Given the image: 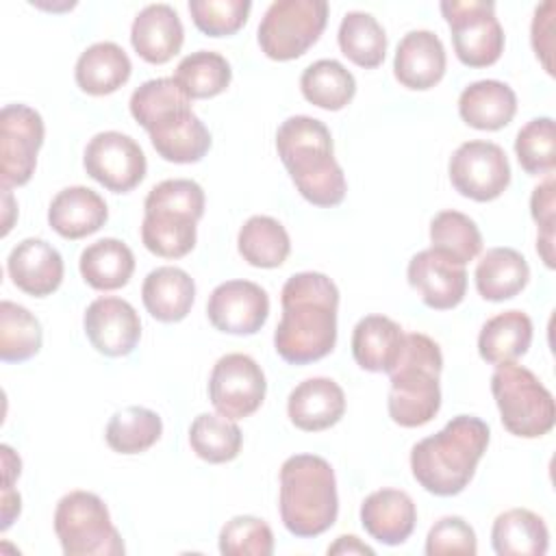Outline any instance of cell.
I'll return each instance as SVG.
<instances>
[{
	"label": "cell",
	"mask_w": 556,
	"mask_h": 556,
	"mask_svg": "<svg viewBox=\"0 0 556 556\" xmlns=\"http://www.w3.org/2000/svg\"><path fill=\"white\" fill-rule=\"evenodd\" d=\"M326 22V0H276L258 24V46L274 61L298 59L319 39Z\"/></svg>",
	"instance_id": "9"
},
{
	"label": "cell",
	"mask_w": 556,
	"mask_h": 556,
	"mask_svg": "<svg viewBox=\"0 0 556 556\" xmlns=\"http://www.w3.org/2000/svg\"><path fill=\"white\" fill-rule=\"evenodd\" d=\"M517 113V96L502 80H476L458 96L460 119L478 130H500L513 122Z\"/></svg>",
	"instance_id": "25"
},
{
	"label": "cell",
	"mask_w": 556,
	"mask_h": 556,
	"mask_svg": "<svg viewBox=\"0 0 556 556\" xmlns=\"http://www.w3.org/2000/svg\"><path fill=\"white\" fill-rule=\"evenodd\" d=\"M132 72L126 50L113 41H98L85 48L76 61V85L89 96H109L117 91Z\"/></svg>",
	"instance_id": "27"
},
{
	"label": "cell",
	"mask_w": 556,
	"mask_h": 556,
	"mask_svg": "<svg viewBox=\"0 0 556 556\" xmlns=\"http://www.w3.org/2000/svg\"><path fill=\"white\" fill-rule=\"evenodd\" d=\"M85 172L113 193L132 191L148 169L141 146L117 130H104L89 139L83 156Z\"/></svg>",
	"instance_id": "14"
},
{
	"label": "cell",
	"mask_w": 556,
	"mask_h": 556,
	"mask_svg": "<svg viewBox=\"0 0 556 556\" xmlns=\"http://www.w3.org/2000/svg\"><path fill=\"white\" fill-rule=\"evenodd\" d=\"M447 172L452 187L476 202H491L510 185V163L493 141L473 139L460 143L450 159Z\"/></svg>",
	"instance_id": "11"
},
{
	"label": "cell",
	"mask_w": 556,
	"mask_h": 556,
	"mask_svg": "<svg viewBox=\"0 0 556 556\" xmlns=\"http://www.w3.org/2000/svg\"><path fill=\"white\" fill-rule=\"evenodd\" d=\"M237 248L243 261L252 267L274 269L287 261L291 239L278 219L269 215H252L237 235Z\"/></svg>",
	"instance_id": "34"
},
{
	"label": "cell",
	"mask_w": 556,
	"mask_h": 556,
	"mask_svg": "<svg viewBox=\"0 0 556 556\" xmlns=\"http://www.w3.org/2000/svg\"><path fill=\"white\" fill-rule=\"evenodd\" d=\"M265 374L248 354H224L211 369L208 400L228 419H243L256 413L265 400Z\"/></svg>",
	"instance_id": "12"
},
{
	"label": "cell",
	"mask_w": 556,
	"mask_h": 556,
	"mask_svg": "<svg viewBox=\"0 0 556 556\" xmlns=\"http://www.w3.org/2000/svg\"><path fill=\"white\" fill-rule=\"evenodd\" d=\"M204 191L195 180L169 178L154 185L143 200L141 241L163 258H180L195 248Z\"/></svg>",
	"instance_id": "6"
},
{
	"label": "cell",
	"mask_w": 556,
	"mask_h": 556,
	"mask_svg": "<svg viewBox=\"0 0 556 556\" xmlns=\"http://www.w3.org/2000/svg\"><path fill=\"white\" fill-rule=\"evenodd\" d=\"M219 552L224 556H271L274 532L252 515H237L219 532Z\"/></svg>",
	"instance_id": "43"
},
{
	"label": "cell",
	"mask_w": 556,
	"mask_h": 556,
	"mask_svg": "<svg viewBox=\"0 0 556 556\" xmlns=\"http://www.w3.org/2000/svg\"><path fill=\"white\" fill-rule=\"evenodd\" d=\"M445 48L432 30L406 33L393 56V74L406 89L426 91L445 74Z\"/></svg>",
	"instance_id": "20"
},
{
	"label": "cell",
	"mask_w": 556,
	"mask_h": 556,
	"mask_svg": "<svg viewBox=\"0 0 556 556\" xmlns=\"http://www.w3.org/2000/svg\"><path fill=\"white\" fill-rule=\"evenodd\" d=\"M2 452V467H4V486H13V478L20 476V456L9 447V445H2L0 447Z\"/></svg>",
	"instance_id": "50"
},
{
	"label": "cell",
	"mask_w": 556,
	"mask_h": 556,
	"mask_svg": "<svg viewBox=\"0 0 556 556\" xmlns=\"http://www.w3.org/2000/svg\"><path fill=\"white\" fill-rule=\"evenodd\" d=\"M89 343L104 356H128L141 339V319L135 306L122 298H96L83 317Z\"/></svg>",
	"instance_id": "17"
},
{
	"label": "cell",
	"mask_w": 556,
	"mask_h": 556,
	"mask_svg": "<svg viewBox=\"0 0 556 556\" xmlns=\"http://www.w3.org/2000/svg\"><path fill=\"white\" fill-rule=\"evenodd\" d=\"M554 11L556 4L552 0H545L534 9L530 26L532 50L549 76H554Z\"/></svg>",
	"instance_id": "47"
},
{
	"label": "cell",
	"mask_w": 556,
	"mask_h": 556,
	"mask_svg": "<svg viewBox=\"0 0 556 556\" xmlns=\"http://www.w3.org/2000/svg\"><path fill=\"white\" fill-rule=\"evenodd\" d=\"M532 343V319L523 311H504L484 321L478 334V352L491 365L515 363Z\"/></svg>",
	"instance_id": "31"
},
{
	"label": "cell",
	"mask_w": 556,
	"mask_h": 556,
	"mask_svg": "<svg viewBox=\"0 0 556 556\" xmlns=\"http://www.w3.org/2000/svg\"><path fill=\"white\" fill-rule=\"evenodd\" d=\"M441 13L452 30L458 61L467 67H489L504 52V28L495 4L486 0H443Z\"/></svg>",
	"instance_id": "10"
},
{
	"label": "cell",
	"mask_w": 556,
	"mask_h": 556,
	"mask_svg": "<svg viewBox=\"0 0 556 556\" xmlns=\"http://www.w3.org/2000/svg\"><path fill=\"white\" fill-rule=\"evenodd\" d=\"M128 106L135 122L152 132L165 122L182 115L185 111H191V98L174 76L152 78L132 91Z\"/></svg>",
	"instance_id": "32"
},
{
	"label": "cell",
	"mask_w": 556,
	"mask_h": 556,
	"mask_svg": "<svg viewBox=\"0 0 556 556\" xmlns=\"http://www.w3.org/2000/svg\"><path fill=\"white\" fill-rule=\"evenodd\" d=\"M109 219L104 198L83 185L61 189L48 208L50 228L63 239H83L98 232Z\"/></svg>",
	"instance_id": "23"
},
{
	"label": "cell",
	"mask_w": 556,
	"mask_h": 556,
	"mask_svg": "<svg viewBox=\"0 0 556 556\" xmlns=\"http://www.w3.org/2000/svg\"><path fill=\"white\" fill-rule=\"evenodd\" d=\"M328 554H367V556H374V549L369 545L361 543L358 536L343 534V536H337V541L328 547Z\"/></svg>",
	"instance_id": "48"
},
{
	"label": "cell",
	"mask_w": 556,
	"mask_h": 556,
	"mask_svg": "<svg viewBox=\"0 0 556 556\" xmlns=\"http://www.w3.org/2000/svg\"><path fill=\"white\" fill-rule=\"evenodd\" d=\"M276 150L304 200L324 208L343 202L345 176L334 159L332 135L321 119L287 117L276 130Z\"/></svg>",
	"instance_id": "3"
},
{
	"label": "cell",
	"mask_w": 556,
	"mask_h": 556,
	"mask_svg": "<svg viewBox=\"0 0 556 556\" xmlns=\"http://www.w3.org/2000/svg\"><path fill=\"white\" fill-rule=\"evenodd\" d=\"M530 213H532V219L539 224L536 252L541 254L543 263L552 269L554 267V219H556V182L552 174H547V178L532 189Z\"/></svg>",
	"instance_id": "46"
},
{
	"label": "cell",
	"mask_w": 556,
	"mask_h": 556,
	"mask_svg": "<svg viewBox=\"0 0 556 556\" xmlns=\"http://www.w3.org/2000/svg\"><path fill=\"white\" fill-rule=\"evenodd\" d=\"M174 78L191 100H202L226 91L232 78V70L226 56L219 52L198 50L180 59Z\"/></svg>",
	"instance_id": "39"
},
{
	"label": "cell",
	"mask_w": 556,
	"mask_h": 556,
	"mask_svg": "<svg viewBox=\"0 0 556 556\" xmlns=\"http://www.w3.org/2000/svg\"><path fill=\"white\" fill-rule=\"evenodd\" d=\"M519 165L532 174H552L556 167V128L552 117H534L515 137Z\"/></svg>",
	"instance_id": "42"
},
{
	"label": "cell",
	"mask_w": 556,
	"mask_h": 556,
	"mask_svg": "<svg viewBox=\"0 0 556 556\" xmlns=\"http://www.w3.org/2000/svg\"><path fill=\"white\" fill-rule=\"evenodd\" d=\"M430 248H437L460 265H467L480 254L482 235L469 215L460 211H441L430 222Z\"/></svg>",
	"instance_id": "41"
},
{
	"label": "cell",
	"mask_w": 556,
	"mask_h": 556,
	"mask_svg": "<svg viewBox=\"0 0 556 556\" xmlns=\"http://www.w3.org/2000/svg\"><path fill=\"white\" fill-rule=\"evenodd\" d=\"M2 200H4V208H7V217H4L2 235H7V232L11 230V217H9V213H11V208H13V198H11V193H9V189H7V187H2Z\"/></svg>",
	"instance_id": "51"
},
{
	"label": "cell",
	"mask_w": 556,
	"mask_h": 556,
	"mask_svg": "<svg viewBox=\"0 0 556 556\" xmlns=\"http://www.w3.org/2000/svg\"><path fill=\"white\" fill-rule=\"evenodd\" d=\"M341 52L358 67L371 70L384 61L387 35L380 22L365 11H350L343 15L337 33Z\"/></svg>",
	"instance_id": "36"
},
{
	"label": "cell",
	"mask_w": 556,
	"mask_h": 556,
	"mask_svg": "<svg viewBox=\"0 0 556 556\" xmlns=\"http://www.w3.org/2000/svg\"><path fill=\"white\" fill-rule=\"evenodd\" d=\"M243 443L241 428L224 415L202 413L189 426V445L198 458L219 465L239 456Z\"/></svg>",
	"instance_id": "38"
},
{
	"label": "cell",
	"mask_w": 556,
	"mask_h": 556,
	"mask_svg": "<svg viewBox=\"0 0 556 556\" xmlns=\"http://www.w3.org/2000/svg\"><path fill=\"white\" fill-rule=\"evenodd\" d=\"M141 300L154 319L174 324L189 315L195 300V282L185 269L163 265L143 278Z\"/></svg>",
	"instance_id": "24"
},
{
	"label": "cell",
	"mask_w": 556,
	"mask_h": 556,
	"mask_svg": "<svg viewBox=\"0 0 556 556\" xmlns=\"http://www.w3.org/2000/svg\"><path fill=\"white\" fill-rule=\"evenodd\" d=\"M404 330L391 317L367 315L352 332V356L367 371L389 374L404 348Z\"/></svg>",
	"instance_id": "26"
},
{
	"label": "cell",
	"mask_w": 556,
	"mask_h": 556,
	"mask_svg": "<svg viewBox=\"0 0 556 556\" xmlns=\"http://www.w3.org/2000/svg\"><path fill=\"white\" fill-rule=\"evenodd\" d=\"M491 393L495 397L500 419L510 434L539 439L554 428V395L528 367L517 363L495 365Z\"/></svg>",
	"instance_id": "7"
},
{
	"label": "cell",
	"mask_w": 556,
	"mask_h": 556,
	"mask_svg": "<svg viewBox=\"0 0 556 556\" xmlns=\"http://www.w3.org/2000/svg\"><path fill=\"white\" fill-rule=\"evenodd\" d=\"M443 354L434 339L408 332L395 367L389 371V417L402 428H419L432 421L441 408L439 376Z\"/></svg>",
	"instance_id": "5"
},
{
	"label": "cell",
	"mask_w": 556,
	"mask_h": 556,
	"mask_svg": "<svg viewBox=\"0 0 556 556\" xmlns=\"http://www.w3.org/2000/svg\"><path fill=\"white\" fill-rule=\"evenodd\" d=\"M78 269L89 287L98 291H115L128 285L135 271V254L124 241L104 237L80 252Z\"/></svg>",
	"instance_id": "30"
},
{
	"label": "cell",
	"mask_w": 556,
	"mask_h": 556,
	"mask_svg": "<svg viewBox=\"0 0 556 556\" xmlns=\"http://www.w3.org/2000/svg\"><path fill=\"white\" fill-rule=\"evenodd\" d=\"M250 0H189L193 24L208 37L235 35L250 15Z\"/></svg>",
	"instance_id": "44"
},
{
	"label": "cell",
	"mask_w": 556,
	"mask_h": 556,
	"mask_svg": "<svg viewBox=\"0 0 556 556\" xmlns=\"http://www.w3.org/2000/svg\"><path fill=\"white\" fill-rule=\"evenodd\" d=\"M282 315L274 348L289 365H306L328 356L337 343L339 289L321 271H300L280 291Z\"/></svg>",
	"instance_id": "1"
},
{
	"label": "cell",
	"mask_w": 556,
	"mask_h": 556,
	"mask_svg": "<svg viewBox=\"0 0 556 556\" xmlns=\"http://www.w3.org/2000/svg\"><path fill=\"white\" fill-rule=\"evenodd\" d=\"M300 89L311 104L324 111H341L352 102L356 80L354 74L339 61L319 59L302 72Z\"/></svg>",
	"instance_id": "35"
},
{
	"label": "cell",
	"mask_w": 556,
	"mask_h": 556,
	"mask_svg": "<svg viewBox=\"0 0 556 556\" xmlns=\"http://www.w3.org/2000/svg\"><path fill=\"white\" fill-rule=\"evenodd\" d=\"M287 413L291 424L304 432L328 430L345 413L343 389L332 378H306L289 393Z\"/></svg>",
	"instance_id": "22"
},
{
	"label": "cell",
	"mask_w": 556,
	"mask_h": 556,
	"mask_svg": "<svg viewBox=\"0 0 556 556\" xmlns=\"http://www.w3.org/2000/svg\"><path fill=\"white\" fill-rule=\"evenodd\" d=\"M478 552V541L473 528L456 515L441 517L426 536V554L428 556H445V554H465L473 556Z\"/></svg>",
	"instance_id": "45"
},
{
	"label": "cell",
	"mask_w": 556,
	"mask_h": 556,
	"mask_svg": "<svg viewBox=\"0 0 556 556\" xmlns=\"http://www.w3.org/2000/svg\"><path fill=\"white\" fill-rule=\"evenodd\" d=\"M148 135L156 154L169 163H198L211 148V132L193 111H185Z\"/></svg>",
	"instance_id": "33"
},
{
	"label": "cell",
	"mask_w": 556,
	"mask_h": 556,
	"mask_svg": "<svg viewBox=\"0 0 556 556\" xmlns=\"http://www.w3.org/2000/svg\"><path fill=\"white\" fill-rule=\"evenodd\" d=\"M208 321L226 334H256L269 317V295L252 280H226L206 302Z\"/></svg>",
	"instance_id": "15"
},
{
	"label": "cell",
	"mask_w": 556,
	"mask_h": 556,
	"mask_svg": "<svg viewBox=\"0 0 556 556\" xmlns=\"http://www.w3.org/2000/svg\"><path fill=\"white\" fill-rule=\"evenodd\" d=\"M161 432L163 421L154 410L146 406H126L109 419L104 439L117 454H141L161 439Z\"/></svg>",
	"instance_id": "37"
},
{
	"label": "cell",
	"mask_w": 556,
	"mask_h": 556,
	"mask_svg": "<svg viewBox=\"0 0 556 556\" xmlns=\"http://www.w3.org/2000/svg\"><path fill=\"white\" fill-rule=\"evenodd\" d=\"M280 519L300 539L330 530L339 515L337 478L330 463L317 454L289 456L280 467Z\"/></svg>",
	"instance_id": "4"
},
{
	"label": "cell",
	"mask_w": 556,
	"mask_h": 556,
	"mask_svg": "<svg viewBox=\"0 0 556 556\" xmlns=\"http://www.w3.org/2000/svg\"><path fill=\"white\" fill-rule=\"evenodd\" d=\"M43 332L39 319L24 306L0 302V358L4 363H22L41 350Z\"/></svg>",
	"instance_id": "40"
},
{
	"label": "cell",
	"mask_w": 556,
	"mask_h": 556,
	"mask_svg": "<svg viewBox=\"0 0 556 556\" xmlns=\"http://www.w3.org/2000/svg\"><path fill=\"white\" fill-rule=\"evenodd\" d=\"M43 119L26 104H7L0 111V180L2 187L26 185L43 143Z\"/></svg>",
	"instance_id": "13"
},
{
	"label": "cell",
	"mask_w": 556,
	"mask_h": 556,
	"mask_svg": "<svg viewBox=\"0 0 556 556\" xmlns=\"http://www.w3.org/2000/svg\"><path fill=\"white\" fill-rule=\"evenodd\" d=\"M491 545L497 556H543L549 547V530L536 513L510 508L495 517Z\"/></svg>",
	"instance_id": "29"
},
{
	"label": "cell",
	"mask_w": 556,
	"mask_h": 556,
	"mask_svg": "<svg viewBox=\"0 0 556 556\" xmlns=\"http://www.w3.org/2000/svg\"><path fill=\"white\" fill-rule=\"evenodd\" d=\"M54 532L65 556H122L126 552L106 504L89 491H70L59 500Z\"/></svg>",
	"instance_id": "8"
},
{
	"label": "cell",
	"mask_w": 556,
	"mask_h": 556,
	"mask_svg": "<svg viewBox=\"0 0 556 556\" xmlns=\"http://www.w3.org/2000/svg\"><path fill=\"white\" fill-rule=\"evenodd\" d=\"M489 439L491 430L480 417H452L437 434L413 445V478L432 495H458L471 482L476 467L489 447Z\"/></svg>",
	"instance_id": "2"
},
{
	"label": "cell",
	"mask_w": 556,
	"mask_h": 556,
	"mask_svg": "<svg viewBox=\"0 0 556 556\" xmlns=\"http://www.w3.org/2000/svg\"><path fill=\"white\" fill-rule=\"evenodd\" d=\"M20 510H22L20 493L13 491V486H4L2 489V530H7L13 523Z\"/></svg>",
	"instance_id": "49"
},
{
	"label": "cell",
	"mask_w": 556,
	"mask_h": 556,
	"mask_svg": "<svg viewBox=\"0 0 556 556\" xmlns=\"http://www.w3.org/2000/svg\"><path fill=\"white\" fill-rule=\"evenodd\" d=\"M185 41V28L174 7L165 2L143 7L130 26V43L135 52L152 63L163 65L174 59Z\"/></svg>",
	"instance_id": "19"
},
{
	"label": "cell",
	"mask_w": 556,
	"mask_h": 556,
	"mask_svg": "<svg viewBox=\"0 0 556 556\" xmlns=\"http://www.w3.org/2000/svg\"><path fill=\"white\" fill-rule=\"evenodd\" d=\"M7 271L20 291L33 298H46L61 287L63 258L48 241L28 237L9 252Z\"/></svg>",
	"instance_id": "18"
},
{
	"label": "cell",
	"mask_w": 556,
	"mask_h": 556,
	"mask_svg": "<svg viewBox=\"0 0 556 556\" xmlns=\"http://www.w3.org/2000/svg\"><path fill=\"white\" fill-rule=\"evenodd\" d=\"M406 278L408 285L419 293L421 302L434 311L458 306L467 291L465 265L437 248L417 252L408 261Z\"/></svg>",
	"instance_id": "16"
},
{
	"label": "cell",
	"mask_w": 556,
	"mask_h": 556,
	"mask_svg": "<svg viewBox=\"0 0 556 556\" xmlns=\"http://www.w3.org/2000/svg\"><path fill=\"white\" fill-rule=\"evenodd\" d=\"M415 521V502L400 489H378L361 504V526L382 545L404 543L413 534Z\"/></svg>",
	"instance_id": "21"
},
{
	"label": "cell",
	"mask_w": 556,
	"mask_h": 556,
	"mask_svg": "<svg viewBox=\"0 0 556 556\" xmlns=\"http://www.w3.org/2000/svg\"><path fill=\"white\" fill-rule=\"evenodd\" d=\"M476 289L489 302H504L521 293L530 280V267L515 248H491L476 265Z\"/></svg>",
	"instance_id": "28"
}]
</instances>
